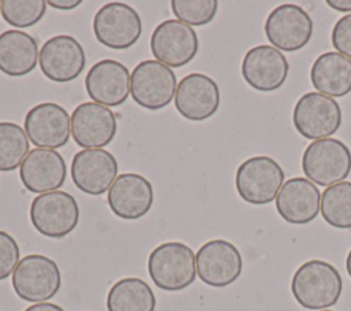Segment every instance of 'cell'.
Instances as JSON below:
<instances>
[{
  "label": "cell",
  "mask_w": 351,
  "mask_h": 311,
  "mask_svg": "<svg viewBox=\"0 0 351 311\" xmlns=\"http://www.w3.org/2000/svg\"><path fill=\"white\" fill-rule=\"evenodd\" d=\"M295 300L307 310H325L335 306L343 290V279L335 266L311 259L295 271L291 282Z\"/></svg>",
  "instance_id": "6da1fadb"
},
{
  "label": "cell",
  "mask_w": 351,
  "mask_h": 311,
  "mask_svg": "<svg viewBox=\"0 0 351 311\" xmlns=\"http://www.w3.org/2000/svg\"><path fill=\"white\" fill-rule=\"evenodd\" d=\"M148 274L162 290L178 292L193 284L196 278V255L180 241L158 245L148 256Z\"/></svg>",
  "instance_id": "7a4b0ae2"
},
{
  "label": "cell",
  "mask_w": 351,
  "mask_h": 311,
  "mask_svg": "<svg viewBox=\"0 0 351 311\" xmlns=\"http://www.w3.org/2000/svg\"><path fill=\"white\" fill-rule=\"evenodd\" d=\"M302 169L311 182L319 186H332L348 177L351 151L336 138L315 140L303 152Z\"/></svg>",
  "instance_id": "3957f363"
},
{
  "label": "cell",
  "mask_w": 351,
  "mask_h": 311,
  "mask_svg": "<svg viewBox=\"0 0 351 311\" xmlns=\"http://www.w3.org/2000/svg\"><path fill=\"white\" fill-rule=\"evenodd\" d=\"M62 275L55 260L40 253L22 258L12 273L16 296L30 303H44L60 289Z\"/></svg>",
  "instance_id": "277c9868"
},
{
  "label": "cell",
  "mask_w": 351,
  "mask_h": 311,
  "mask_svg": "<svg viewBox=\"0 0 351 311\" xmlns=\"http://www.w3.org/2000/svg\"><path fill=\"white\" fill-rule=\"evenodd\" d=\"M30 222L34 229L51 238L70 234L80 219L75 199L64 190H52L37 195L30 204Z\"/></svg>",
  "instance_id": "5b68a950"
},
{
  "label": "cell",
  "mask_w": 351,
  "mask_h": 311,
  "mask_svg": "<svg viewBox=\"0 0 351 311\" xmlns=\"http://www.w3.org/2000/svg\"><path fill=\"white\" fill-rule=\"evenodd\" d=\"M143 33L138 12L129 4L111 1L99 8L93 18V34L96 40L115 51L133 47Z\"/></svg>",
  "instance_id": "8992f818"
},
{
  "label": "cell",
  "mask_w": 351,
  "mask_h": 311,
  "mask_svg": "<svg viewBox=\"0 0 351 311\" xmlns=\"http://www.w3.org/2000/svg\"><path fill=\"white\" fill-rule=\"evenodd\" d=\"M284 178V171L274 159L252 156L239 166L236 171V189L244 201L263 206L277 197Z\"/></svg>",
  "instance_id": "52a82bcc"
},
{
  "label": "cell",
  "mask_w": 351,
  "mask_h": 311,
  "mask_svg": "<svg viewBox=\"0 0 351 311\" xmlns=\"http://www.w3.org/2000/svg\"><path fill=\"white\" fill-rule=\"evenodd\" d=\"M176 89L174 71L158 60H143L130 73V96L143 108H165L174 99Z\"/></svg>",
  "instance_id": "ba28073f"
},
{
  "label": "cell",
  "mask_w": 351,
  "mask_h": 311,
  "mask_svg": "<svg viewBox=\"0 0 351 311\" xmlns=\"http://www.w3.org/2000/svg\"><path fill=\"white\" fill-rule=\"evenodd\" d=\"M293 126L299 134L308 140L328 138L341 125L339 103L322 93L307 92L293 107Z\"/></svg>",
  "instance_id": "9c48e42d"
},
{
  "label": "cell",
  "mask_w": 351,
  "mask_h": 311,
  "mask_svg": "<svg viewBox=\"0 0 351 311\" xmlns=\"http://www.w3.org/2000/svg\"><path fill=\"white\" fill-rule=\"evenodd\" d=\"M149 47L155 60L173 69L192 62L199 49V40L192 26L167 19L154 29Z\"/></svg>",
  "instance_id": "30bf717a"
},
{
  "label": "cell",
  "mask_w": 351,
  "mask_h": 311,
  "mask_svg": "<svg viewBox=\"0 0 351 311\" xmlns=\"http://www.w3.org/2000/svg\"><path fill=\"white\" fill-rule=\"evenodd\" d=\"M243 259L240 251L226 240L204 242L196 252L197 277L213 288H225L241 274Z\"/></svg>",
  "instance_id": "8fae6325"
},
{
  "label": "cell",
  "mask_w": 351,
  "mask_h": 311,
  "mask_svg": "<svg viewBox=\"0 0 351 311\" xmlns=\"http://www.w3.org/2000/svg\"><path fill=\"white\" fill-rule=\"evenodd\" d=\"M265 34L278 51L295 52L310 41L313 21L300 5L281 4L269 14L265 22Z\"/></svg>",
  "instance_id": "7c38bea8"
},
{
  "label": "cell",
  "mask_w": 351,
  "mask_h": 311,
  "mask_svg": "<svg viewBox=\"0 0 351 311\" xmlns=\"http://www.w3.org/2000/svg\"><path fill=\"white\" fill-rule=\"evenodd\" d=\"M71 179L84 193L99 196L110 190L117 179L118 162L103 148H85L78 151L71 160Z\"/></svg>",
  "instance_id": "4fadbf2b"
},
{
  "label": "cell",
  "mask_w": 351,
  "mask_h": 311,
  "mask_svg": "<svg viewBox=\"0 0 351 311\" xmlns=\"http://www.w3.org/2000/svg\"><path fill=\"white\" fill-rule=\"evenodd\" d=\"M41 73L53 82L64 84L75 79L86 64L82 45L71 36L60 34L47 40L38 56Z\"/></svg>",
  "instance_id": "5bb4252c"
},
{
  "label": "cell",
  "mask_w": 351,
  "mask_h": 311,
  "mask_svg": "<svg viewBox=\"0 0 351 311\" xmlns=\"http://www.w3.org/2000/svg\"><path fill=\"white\" fill-rule=\"evenodd\" d=\"M71 137L81 148H103L117 134L115 114L101 104L85 101L78 104L71 116Z\"/></svg>",
  "instance_id": "9a60e30c"
},
{
  "label": "cell",
  "mask_w": 351,
  "mask_h": 311,
  "mask_svg": "<svg viewBox=\"0 0 351 311\" xmlns=\"http://www.w3.org/2000/svg\"><path fill=\"white\" fill-rule=\"evenodd\" d=\"M23 127L36 148H62L71 133L69 112L62 105L49 101L32 107L25 116Z\"/></svg>",
  "instance_id": "2e32d148"
},
{
  "label": "cell",
  "mask_w": 351,
  "mask_h": 311,
  "mask_svg": "<svg viewBox=\"0 0 351 311\" xmlns=\"http://www.w3.org/2000/svg\"><path fill=\"white\" fill-rule=\"evenodd\" d=\"M219 100L217 82L206 74L191 73L177 84L174 105L188 121L200 122L213 116L219 107Z\"/></svg>",
  "instance_id": "e0dca14e"
},
{
  "label": "cell",
  "mask_w": 351,
  "mask_h": 311,
  "mask_svg": "<svg viewBox=\"0 0 351 311\" xmlns=\"http://www.w3.org/2000/svg\"><path fill=\"white\" fill-rule=\"evenodd\" d=\"M85 89L92 101L104 107H118L130 95V71L118 60H99L86 73Z\"/></svg>",
  "instance_id": "ac0fdd59"
},
{
  "label": "cell",
  "mask_w": 351,
  "mask_h": 311,
  "mask_svg": "<svg viewBox=\"0 0 351 311\" xmlns=\"http://www.w3.org/2000/svg\"><path fill=\"white\" fill-rule=\"evenodd\" d=\"M289 64L281 51L273 45H258L247 51L241 62V75L254 89L273 92L288 77Z\"/></svg>",
  "instance_id": "d6986e66"
},
{
  "label": "cell",
  "mask_w": 351,
  "mask_h": 311,
  "mask_svg": "<svg viewBox=\"0 0 351 311\" xmlns=\"http://www.w3.org/2000/svg\"><path fill=\"white\" fill-rule=\"evenodd\" d=\"M67 167L63 156L49 148L30 149L19 167V178L32 193L59 190L64 184Z\"/></svg>",
  "instance_id": "ffe728a7"
},
{
  "label": "cell",
  "mask_w": 351,
  "mask_h": 311,
  "mask_svg": "<svg viewBox=\"0 0 351 311\" xmlns=\"http://www.w3.org/2000/svg\"><path fill=\"white\" fill-rule=\"evenodd\" d=\"M107 201L118 218L134 221L151 210L154 189L145 177L136 173H123L111 185Z\"/></svg>",
  "instance_id": "44dd1931"
},
{
  "label": "cell",
  "mask_w": 351,
  "mask_h": 311,
  "mask_svg": "<svg viewBox=\"0 0 351 311\" xmlns=\"http://www.w3.org/2000/svg\"><path fill=\"white\" fill-rule=\"evenodd\" d=\"M276 208L285 222L306 225L314 221L321 211V192L307 178H289L276 197Z\"/></svg>",
  "instance_id": "7402d4cb"
},
{
  "label": "cell",
  "mask_w": 351,
  "mask_h": 311,
  "mask_svg": "<svg viewBox=\"0 0 351 311\" xmlns=\"http://www.w3.org/2000/svg\"><path fill=\"white\" fill-rule=\"evenodd\" d=\"M38 44L26 32L11 29L0 34V71L10 77L32 73L38 63Z\"/></svg>",
  "instance_id": "603a6c76"
},
{
  "label": "cell",
  "mask_w": 351,
  "mask_h": 311,
  "mask_svg": "<svg viewBox=\"0 0 351 311\" xmlns=\"http://www.w3.org/2000/svg\"><path fill=\"white\" fill-rule=\"evenodd\" d=\"M310 78L318 93L343 97L351 92V59L339 52H325L314 60Z\"/></svg>",
  "instance_id": "cb8c5ba5"
},
{
  "label": "cell",
  "mask_w": 351,
  "mask_h": 311,
  "mask_svg": "<svg viewBox=\"0 0 351 311\" xmlns=\"http://www.w3.org/2000/svg\"><path fill=\"white\" fill-rule=\"evenodd\" d=\"M156 299L151 286L137 277L117 281L107 295L108 311H155Z\"/></svg>",
  "instance_id": "d4e9b609"
},
{
  "label": "cell",
  "mask_w": 351,
  "mask_h": 311,
  "mask_svg": "<svg viewBox=\"0 0 351 311\" xmlns=\"http://www.w3.org/2000/svg\"><path fill=\"white\" fill-rule=\"evenodd\" d=\"M321 215L336 229H351V182L341 181L322 192Z\"/></svg>",
  "instance_id": "484cf974"
},
{
  "label": "cell",
  "mask_w": 351,
  "mask_h": 311,
  "mask_svg": "<svg viewBox=\"0 0 351 311\" xmlns=\"http://www.w3.org/2000/svg\"><path fill=\"white\" fill-rule=\"evenodd\" d=\"M30 151V141L23 127L14 122H0V171L21 167Z\"/></svg>",
  "instance_id": "4316f807"
},
{
  "label": "cell",
  "mask_w": 351,
  "mask_h": 311,
  "mask_svg": "<svg viewBox=\"0 0 351 311\" xmlns=\"http://www.w3.org/2000/svg\"><path fill=\"white\" fill-rule=\"evenodd\" d=\"M47 5L44 0H3L0 12L8 25L26 29L41 21Z\"/></svg>",
  "instance_id": "83f0119b"
},
{
  "label": "cell",
  "mask_w": 351,
  "mask_h": 311,
  "mask_svg": "<svg viewBox=\"0 0 351 311\" xmlns=\"http://www.w3.org/2000/svg\"><path fill=\"white\" fill-rule=\"evenodd\" d=\"M171 11L177 21L188 26H203L210 23L218 10L217 0H171Z\"/></svg>",
  "instance_id": "f1b7e54d"
},
{
  "label": "cell",
  "mask_w": 351,
  "mask_h": 311,
  "mask_svg": "<svg viewBox=\"0 0 351 311\" xmlns=\"http://www.w3.org/2000/svg\"><path fill=\"white\" fill-rule=\"evenodd\" d=\"M19 245L7 232L0 230V281L8 278L19 263Z\"/></svg>",
  "instance_id": "f546056e"
},
{
  "label": "cell",
  "mask_w": 351,
  "mask_h": 311,
  "mask_svg": "<svg viewBox=\"0 0 351 311\" xmlns=\"http://www.w3.org/2000/svg\"><path fill=\"white\" fill-rule=\"evenodd\" d=\"M332 45L335 49L351 59V14L340 18L332 30Z\"/></svg>",
  "instance_id": "4dcf8cb0"
},
{
  "label": "cell",
  "mask_w": 351,
  "mask_h": 311,
  "mask_svg": "<svg viewBox=\"0 0 351 311\" xmlns=\"http://www.w3.org/2000/svg\"><path fill=\"white\" fill-rule=\"evenodd\" d=\"M47 4L56 10H73L81 4V0H49Z\"/></svg>",
  "instance_id": "1f68e13d"
},
{
  "label": "cell",
  "mask_w": 351,
  "mask_h": 311,
  "mask_svg": "<svg viewBox=\"0 0 351 311\" xmlns=\"http://www.w3.org/2000/svg\"><path fill=\"white\" fill-rule=\"evenodd\" d=\"M23 311H64V310L60 306L55 304V303L44 301V303H34Z\"/></svg>",
  "instance_id": "d6a6232c"
},
{
  "label": "cell",
  "mask_w": 351,
  "mask_h": 311,
  "mask_svg": "<svg viewBox=\"0 0 351 311\" xmlns=\"http://www.w3.org/2000/svg\"><path fill=\"white\" fill-rule=\"evenodd\" d=\"M326 4L340 12H350L351 11V0H328Z\"/></svg>",
  "instance_id": "836d02e7"
},
{
  "label": "cell",
  "mask_w": 351,
  "mask_h": 311,
  "mask_svg": "<svg viewBox=\"0 0 351 311\" xmlns=\"http://www.w3.org/2000/svg\"><path fill=\"white\" fill-rule=\"evenodd\" d=\"M346 269H347L348 275L351 277V249H350V252L347 255V259H346Z\"/></svg>",
  "instance_id": "e575fe53"
},
{
  "label": "cell",
  "mask_w": 351,
  "mask_h": 311,
  "mask_svg": "<svg viewBox=\"0 0 351 311\" xmlns=\"http://www.w3.org/2000/svg\"><path fill=\"white\" fill-rule=\"evenodd\" d=\"M319 311H332V310H319Z\"/></svg>",
  "instance_id": "d590c367"
},
{
  "label": "cell",
  "mask_w": 351,
  "mask_h": 311,
  "mask_svg": "<svg viewBox=\"0 0 351 311\" xmlns=\"http://www.w3.org/2000/svg\"><path fill=\"white\" fill-rule=\"evenodd\" d=\"M0 8H1V1H0Z\"/></svg>",
  "instance_id": "8d00e7d4"
}]
</instances>
